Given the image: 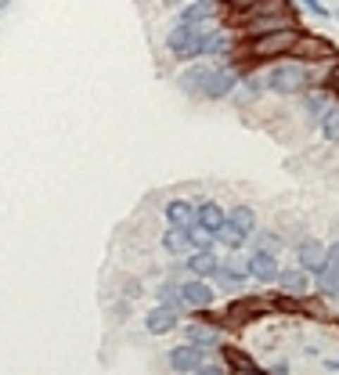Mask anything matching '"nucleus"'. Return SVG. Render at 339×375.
<instances>
[{
	"label": "nucleus",
	"instance_id": "1",
	"mask_svg": "<svg viewBox=\"0 0 339 375\" xmlns=\"http://www.w3.org/2000/svg\"><path fill=\"white\" fill-rule=\"evenodd\" d=\"M202 22H180L177 29H170V37H166V47L170 54H177L180 61H192L199 58V40H202Z\"/></svg>",
	"mask_w": 339,
	"mask_h": 375
},
{
	"label": "nucleus",
	"instance_id": "2",
	"mask_svg": "<svg viewBox=\"0 0 339 375\" xmlns=\"http://www.w3.org/2000/svg\"><path fill=\"white\" fill-rule=\"evenodd\" d=\"M264 87L274 90V94H303L307 73H303V66H271L264 73Z\"/></svg>",
	"mask_w": 339,
	"mask_h": 375
},
{
	"label": "nucleus",
	"instance_id": "3",
	"mask_svg": "<svg viewBox=\"0 0 339 375\" xmlns=\"http://www.w3.org/2000/svg\"><path fill=\"white\" fill-rule=\"evenodd\" d=\"M292 40H296V29H274V33L253 37L249 54H253V58H260V61H267V58H282V54H289Z\"/></svg>",
	"mask_w": 339,
	"mask_h": 375
},
{
	"label": "nucleus",
	"instance_id": "4",
	"mask_svg": "<svg viewBox=\"0 0 339 375\" xmlns=\"http://www.w3.org/2000/svg\"><path fill=\"white\" fill-rule=\"evenodd\" d=\"M292 58L300 61H332L335 58V47L325 40V37H314V33H296L292 47H289Z\"/></svg>",
	"mask_w": 339,
	"mask_h": 375
},
{
	"label": "nucleus",
	"instance_id": "5",
	"mask_svg": "<svg viewBox=\"0 0 339 375\" xmlns=\"http://www.w3.org/2000/svg\"><path fill=\"white\" fill-rule=\"evenodd\" d=\"M274 310V300H264V296H245V300H235L231 307H228V325H249V321H257V318H264V314H271Z\"/></svg>",
	"mask_w": 339,
	"mask_h": 375
},
{
	"label": "nucleus",
	"instance_id": "6",
	"mask_svg": "<svg viewBox=\"0 0 339 375\" xmlns=\"http://www.w3.org/2000/svg\"><path fill=\"white\" fill-rule=\"evenodd\" d=\"M235 87H238V69H209V76L202 83V98L224 102L235 94Z\"/></svg>",
	"mask_w": 339,
	"mask_h": 375
},
{
	"label": "nucleus",
	"instance_id": "7",
	"mask_svg": "<svg viewBox=\"0 0 339 375\" xmlns=\"http://www.w3.org/2000/svg\"><path fill=\"white\" fill-rule=\"evenodd\" d=\"M177 296H180V307L206 310V307H213V296H217V289H209L202 278H192V281H180V285H177Z\"/></svg>",
	"mask_w": 339,
	"mask_h": 375
},
{
	"label": "nucleus",
	"instance_id": "8",
	"mask_svg": "<svg viewBox=\"0 0 339 375\" xmlns=\"http://www.w3.org/2000/svg\"><path fill=\"white\" fill-rule=\"evenodd\" d=\"M180 325V310L177 307H170V303H156L144 314V328L152 332V336H166V332H173Z\"/></svg>",
	"mask_w": 339,
	"mask_h": 375
},
{
	"label": "nucleus",
	"instance_id": "9",
	"mask_svg": "<svg viewBox=\"0 0 339 375\" xmlns=\"http://www.w3.org/2000/svg\"><path fill=\"white\" fill-rule=\"evenodd\" d=\"M274 29H292V15L282 11V15H249L245 18V37H264V33H274Z\"/></svg>",
	"mask_w": 339,
	"mask_h": 375
},
{
	"label": "nucleus",
	"instance_id": "10",
	"mask_svg": "<svg viewBox=\"0 0 339 375\" xmlns=\"http://www.w3.org/2000/svg\"><path fill=\"white\" fill-rule=\"evenodd\" d=\"M274 285H278L285 296H307V293H311V271H303V267L278 271V278H274Z\"/></svg>",
	"mask_w": 339,
	"mask_h": 375
},
{
	"label": "nucleus",
	"instance_id": "11",
	"mask_svg": "<svg viewBox=\"0 0 339 375\" xmlns=\"http://www.w3.org/2000/svg\"><path fill=\"white\" fill-rule=\"evenodd\" d=\"M321 264H328L325 260V245L318 242V238H300L296 242V267H303V271H318Z\"/></svg>",
	"mask_w": 339,
	"mask_h": 375
},
{
	"label": "nucleus",
	"instance_id": "12",
	"mask_svg": "<svg viewBox=\"0 0 339 375\" xmlns=\"http://www.w3.org/2000/svg\"><path fill=\"white\" fill-rule=\"evenodd\" d=\"M202 361H206V350L195 347V343H180V347L170 350V368L173 371H199Z\"/></svg>",
	"mask_w": 339,
	"mask_h": 375
},
{
	"label": "nucleus",
	"instance_id": "13",
	"mask_svg": "<svg viewBox=\"0 0 339 375\" xmlns=\"http://www.w3.org/2000/svg\"><path fill=\"white\" fill-rule=\"evenodd\" d=\"M278 253H267V249H257V253L249 257V278L264 281V285H271L274 278H278Z\"/></svg>",
	"mask_w": 339,
	"mask_h": 375
},
{
	"label": "nucleus",
	"instance_id": "14",
	"mask_svg": "<svg viewBox=\"0 0 339 375\" xmlns=\"http://www.w3.org/2000/svg\"><path fill=\"white\" fill-rule=\"evenodd\" d=\"M199 54H206V58H228L231 54V37L224 33V29L206 25L202 29V40H199Z\"/></svg>",
	"mask_w": 339,
	"mask_h": 375
},
{
	"label": "nucleus",
	"instance_id": "15",
	"mask_svg": "<svg viewBox=\"0 0 339 375\" xmlns=\"http://www.w3.org/2000/svg\"><path fill=\"white\" fill-rule=\"evenodd\" d=\"M184 264H188V271L195 278H213L221 271V257L213 253V249H192V253L184 257Z\"/></svg>",
	"mask_w": 339,
	"mask_h": 375
},
{
	"label": "nucleus",
	"instance_id": "16",
	"mask_svg": "<svg viewBox=\"0 0 339 375\" xmlns=\"http://www.w3.org/2000/svg\"><path fill=\"white\" fill-rule=\"evenodd\" d=\"M311 285H314L325 300H339V271H335L332 264H321V267L314 271V278H311Z\"/></svg>",
	"mask_w": 339,
	"mask_h": 375
},
{
	"label": "nucleus",
	"instance_id": "17",
	"mask_svg": "<svg viewBox=\"0 0 339 375\" xmlns=\"http://www.w3.org/2000/svg\"><path fill=\"white\" fill-rule=\"evenodd\" d=\"M184 339L188 343H195V347H202V350H213V347H221V328L217 325H188L184 328Z\"/></svg>",
	"mask_w": 339,
	"mask_h": 375
},
{
	"label": "nucleus",
	"instance_id": "18",
	"mask_svg": "<svg viewBox=\"0 0 339 375\" xmlns=\"http://www.w3.org/2000/svg\"><path fill=\"white\" fill-rule=\"evenodd\" d=\"M224 221L235 228V231H242L245 238H249L253 231H257V213H253V206H245V202H238V206H231L228 209V216Z\"/></svg>",
	"mask_w": 339,
	"mask_h": 375
},
{
	"label": "nucleus",
	"instance_id": "19",
	"mask_svg": "<svg viewBox=\"0 0 339 375\" xmlns=\"http://www.w3.org/2000/svg\"><path fill=\"white\" fill-rule=\"evenodd\" d=\"M224 216H228V209H224L221 202H202V206H195V224H202V228L213 231V235L221 231Z\"/></svg>",
	"mask_w": 339,
	"mask_h": 375
},
{
	"label": "nucleus",
	"instance_id": "20",
	"mask_svg": "<svg viewBox=\"0 0 339 375\" xmlns=\"http://www.w3.org/2000/svg\"><path fill=\"white\" fill-rule=\"evenodd\" d=\"M166 224H173V228H192V224H195V202H188V199L166 202Z\"/></svg>",
	"mask_w": 339,
	"mask_h": 375
},
{
	"label": "nucleus",
	"instance_id": "21",
	"mask_svg": "<svg viewBox=\"0 0 339 375\" xmlns=\"http://www.w3.org/2000/svg\"><path fill=\"white\" fill-rule=\"evenodd\" d=\"M206 76H209V66H195V69H188V73H180V76H177V87L188 94V98H202V83H206Z\"/></svg>",
	"mask_w": 339,
	"mask_h": 375
},
{
	"label": "nucleus",
	"instance_id": "22",
	"mask_svg": "<svg viewBox=\"0 0 339 375\" xmlns=\"http://www.w3.org/2000/svg\"><path fill=\"white\" fill-rule=\"evenodd\" d=\"M217 11H221L217 0H195V4L184 8L180 22H209V18H217Z\"/></svg>",
	"mask_w": 339,
	"mask_h": 375
},
{
	"label": "nucleus",
	"instance_id": "23",
	"mask_svg": "<svg viewBox=\"0 0 339 375\" xmlns=\"http://www.w3.org/2000/svg\"><path fill=\"white\" fill-rule=\"evenodd\" d=\"M163 249H166L170 257H188V253H192V245H188V231L170 224V231L163 235Z\"/></svg>",
	"mask_w": 339,
	"mask_h": 375
},
{
	"label": "nucleus",
	"instance_id": "24",
	"mask_svg": "<svg viewBox=\"0 0 339 375\" xmlns=\"http://www.w3.org/2000/svg\"><path fill=\"white\" fill-rule=\"evenodd\" d=\"M221 274H228L231 281H242L249 278V257H231V260H221Z\"/></svg>",
	"mask_w": 339,
	"mask_h": 375
},
{
	"label": "nucleus",
	"instance_id": "25",
	"mask_svg": "<svg viewBox=\"0 0 339 375\" xmlns=\"http://www.w3.org/2000/svg\"><path fill=\"white\" fill-rule=\"evenodd\" d=\"M318 119H321V134H325V141L339 145V105H335V109H325Z\"/></svg>",
	"mask_w": 339,
	"mask_h": 375
},
{
	"label": "nucleus",
	"instance_id": "26",
	"mask_svg": "<svg viewBox=\"0 0 339 375\" xmlns=\"http://www.w3.org/2000/svg\"><path fill=\"white\" fill-rule=\"evenodd\" d=\"M184 231H188V245L192 249H213V245H217V235L206 231L202 224H192V228H184Z\"/></svg>",
	"mask_w": 339,
	"mask_h": 375
},
{
	"label": "nucleus",
	"instance_id": "27",
	"mask_svg": "<svg viewBox=\"0 0 339 375\" xmlns=\"http://www.w3.org/2000/svg\"><path fill=\"white\" fill-rule=\"evenodd\" d=\"M224 350V361H228V368H235V371H257V361L249 357V354H242V350H235V347H221Z\"/></svg>",
	"mask_w": 339,
	"mask_h": 375
},
{
	"label": "nucleus",
	"instance_id": "28",
	"mask_svg": "<svg viewBox=\"0 0 339 375\" xmlns=\"http://www.w3.org/2000/svg\"><path fill=\"white\" fill-rule=\"evenodd\" d=\"M217 242H221V245H228L231 253H235V249H242V245L249 242V238H245L242 231H235V228H231V224L224 221V224H221V231H217Z\"/></svg>",
	"mask_w": 339,
	"mask_h": 375
},
{
	"label": "nucleus",
	"instance_id": "29",
	"mask_svg": "<svg viewBox=\"0 0 339 375\" xmlns=\"http://www.w3.org/2000/svg\"><path fill=\"white\" fill-rule=\"evenodd\" d=\"M159 303H170V307L184 310L180 307V296H177V281H163V285H159Z\"/></svg>",
	"mask_w": 339,
	"mask_h": 375
},
{
	"label": "nucleus",
	"instance_id": "30",
	"mask_svg": "<svg viewBox=\"0 0 339 375\" xmlns=\"http://www.w3.org/2000/svg\"><path fill=\"white\" fill-rule=\"evenodd\" d=\"M257 249H267V253H282V238H278V235H260V238H257Z\"/></svg>",
	"mask_w": 339,
	"mask_h": 375
},
{
	"label": "nucleus",
	"instance_id": "31",
	"mask_svg": "<svg viewBox=\"0 0 339 375\" xmlns=\"http://www.w3.org/2000/svg\"><path fill=\"white\" fill-rule=\"evenodd\" d=\"M257 94H260V83H257V80H245L242 90H238V98H242V102H253Z\"/></svg>",
	"mask_w": 339,
	"mask_h": 375
},
{
	"label": "nucleus",
	"instance_id": "32",
	"mask_svg": "<svg viewBox=\"0 0 339 375\" xmlns=\"http://www.w3.org/2000/svg\"><path fill=\"white\" fill-rule=\"evenodd\" d=\"M325 260H328V264H332V267L339 271V242H332V245L325 249Z\"/></svg>",
	"mask_w": 339,
	"mask_h": 375
},
{
	"label": "nucleus",
	"instance_id": "33",
	"mask_svg": "<svg viewBox=\"0 0 339 375\" xmlns=\"http://www.w3.org/2000/svg\"><path fill=\"white\" fill-rule=\"evenodd\" d=\"M303 4H307V11H314L318 18H328V8H325V4H318V0H303Z\"/></svg>",
	"mask_w": 339,
	"mask_h": 375
},
{
	"label": "nucleus",
	"instance_id": "34",
	"mask_svg": "<svg viewBox=\"0 0 339 375\" xmlns=\"http://www.w3.org/2000/svg\"><path fill=\"white\" fill-rule=\"evenodd\" d=\"M228 4H231V11H235V15H242V11H249V8L257 4V0H228Z\"/></svg>",
	"mask_w": 339,
	"mask_h": 375
},
{
	"label": "nucleus",
	"instance_id": "35",
	"mask_svg": "<svg viewBox=\"0 0 339 375\" xmlns=\"http://www.w3.org/2000/svg\"><path fill=\"white\" fill-rule=\"evenodd\" d=\"M307 109H311V112H314V116H321V112H325V109H328V105H325V102H321V98H311V102H307Z\"/></svg>",
	"mask_w": 339,
	"mask_h": 375
},
{
	"label": "nucleus",
	"instance_id": "36",
	"mask_svg": "<svg viewBox=\"0 0 339 375\" xmlns=\"http://www.w3.org/2000/svg\"><path fill=\"white\" fill-rule=\"evenodd\" d=\"M328 90L339 98V66H335V69H332V76H328Z\"/></svg>",
	"mask_w": 339,
	"mask_h": 375
},
{
	"label": "nucleus",
	"instance_id": "37",
	"mask_svg": "<svg viewBox=\"0 0 339 375\" xmlns=\"http://www.w3.org/2000/svg\"><path fill=\"white\" fill-rule=\"evenodd\" d=\"M4 8H8V0H0V11H4Z\"/></svg>",
	"mask_w": 339,
	"mask_h": 375
},
{
	"label": "nucleus",
	"instance_id": "38",
	"mask_svg": "<svg viewBox=\"0 0 339 375\" xmlns=\"http://www.w3.org/2000/svg\"><path fill=\"white\" fill-rule=\"evenodd\" d=\"M166 4H180V0H166Z\"/></svg>",
	"mask_w": 339,
	"mask_h": 375
}]
</instances>
